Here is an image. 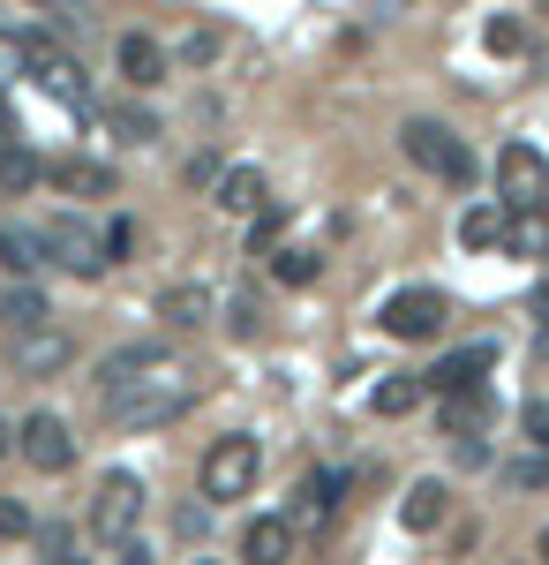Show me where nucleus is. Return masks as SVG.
Returning a JSON list of instances; mask_svg holds the SVG:
<instances>
[{
	"mask_svg": "<svg viewBox=\"0 0 549 565\" xmlns=\"http://www.w3.org/2000/svg\"><path fill=\"white\" fill-rule=\"evenodd\" d=\"M98 399L114 430H166L173 415L196 407V370L173 362L166 348H121L98 370Z\"/></svg>",
	"mask_w": 549,
	"mask_h": 565,
	"instance_id": "1",
	"label": "nucleus"
},
{
	"mask_svg": "<svg viewBox=\"0 0 549 565\" xmlns=\"http://www.w3.org/2000/svg\"><path fill=\"white\" fill-rule=\"evenodd\" d=\"M136 527H143V482L128 476V468H114V476L90 490V535L106 551H121V543H136Z\"/></svg>",
	"mask_w": 549,
	"mask_h": 565,
	"instance_id": "2",
	"label": "nucleus"
},
{
	"mask_svg": "<svg viewBox=\"0 0 549 565\" xmlns=\"http://www.w3.org/2000/svg\"><path fill=\"white\" fill-rule=\"evenodd\" d=\"M399 143H407V159H415L422 174L452 181V189H466V181H474V151H466L444 121H407V129H399Z\"/></svg>",
	"mask_w": 549,
	"mask_h": 565,
	"instance_id": "3",
	"label": "nucleus"
},
{
	"mask_svg": "<svg viewBox=\"0 0 549 565\" xmlns=\"http://www.w3.org/2000/svg\"><path fill=\"white\" fill-rule=\"evenodd\" d=\"M256 468H263L256 437L226 430L212 452H204V498H218V505H226V498H249V490H256Z\"/></svg>",
	"mask_w": 549,
	"mask_h": 565,
	"instance_id": "4",
	"label": "nucleus"
},
{
	"mask_svg": "<svg viewBox=\"0 0 549 565\" xmlns=\"http://www.w3.org/2000/svg\"><path fill=\"white\" fill-rule=\"evenodd\" d=\"M23 68H31V76H39V84L53 90V98H61V106H76V114H90L84 68H76V61H68V53H61V45L45 39V31H23Z\"/></svg>",
	"mask_w": 549,
	"mask_h": 565,
	"instance_id": "5",
	"label": "nucleus"
},
{
	"mask_svg": "<svg viewBox=\"0 0 549 565\" xmlns=\"http://www.w3.org/2000/svg\"><path fill=\"white\" fill-rule=\"evenodd\" d=\"M497 196H505V212L549 204V159L535 143H505V151H497Z\"/></svg>",
	"mask_w": 549,
	"mask_h": 565,
	"instance_id": "6",
	"label": "nucleus"
},
{
	"mask_svg": "<svg viewBox=\"0 0 549 565\" xmlns=\"http://www.w3.org/2000/svg\"><path fill=\"white\" fill-rule=\"evenodd\" d=\"M444 317H452V302H444L437 287H399V295L384 302V332H391V340H437Z\"/></svg>",
	"mask_w": 549,
	"mask_h": 565,
	"instance_id": "7",
	"label": "nucleus"
},
{
	"mask_svg": "<svg viewBox=\"0 0 549 565\" xmlns=\"http://www.w3.org/2000/svg\"><path fill=\"white\" fill-rule=\"evenodd\" d=\"M15 452H23L39 476H68V468H76V437H68L61 415H31V423L15 430Z\"/></svg>",
	"mask_w": 549,
	"mask_h": 565,
	"instance_id": "8",
	"label": "nucleus"
},
{
	"mask_svg": "<svg viewBox=\"0 0 549 565\" xmlns=\"http://www.w3.org/2000/svg\"><path fill=\"white\" fill-rule=\"evenodd\" d=\"M45 257L61 264V271H76V279H98L106 271V242L90 234L84 218H53L45 226Z\"/></svg>",
	"mask_w": 549,
	"mask_h": 565,
	"instance_id": "9",
	"label": "nucleus"
},
{
	"mask_svg": "<svg viewBox=\"0 0 549 565\" xmlns=\"http://www.w3.org/2000/svg\"><path fill=\"white\" fill-rule=\"evenodd\" d=\"M497 370V348L482 340V348H460V354H437V370H422L429 392H460V385H482Z\"/></svg>",
	"mask_w": 549,
	"mask_h": 565,
	"instance_id": "10",
	"label": "nucleus"
},
{
	"mask_svg": "<svg viewBox=\"0 0 549 565\" xmlns=\"http://www.w3.org/2000/svg\"><path fill=\"white\" fill-rule=\"evenodd\" d=\"M68 354H76V340H68V332H45V324L15 332V370H23V377H53Z\"/></svg>",
	"mask_w": 549,
	"mask_h": 565,
	"instance_id": "11",
	"label": "nucleus"
},
{
	"mask_svg": "<svg viewBox=\"0 0 549 565\" xmlns=\"http://www.w3.org/2000/svg\"><path fill=\"white\" fill-rule=\"evenodd\" d=\"M241 551H249L256 565H287L294 558V521H287V513H256L249 535H241Z\"/></svg>",
	"mask_w": 549,
	"mask_h": 565,
	"instance_id": "12",
	"label": "nucleus"
},
{
	"mask_svg": "<svg viewBox=\"0 0 549 565\" xmlns=\"http://www.w3.org/2000/svg\"><path fill=\"white\" fill-rule=\"evenodd\" d=\"M338 490H346V476H332V468H309V476H301V490H294V513H287V521H332L338 513Z\"/></svg>",
	"mask_w": 549,
	"mask_h": 565,
	"instance_id": "13",
	"label": "nucleus"
},
{
	"mask_svg": "<svg viewBox=\"0 0 549 565\" xmlns=\"http://www.w3.org/2000/svg\"><path fill=\"white\" fill-rule=\"evenodd\" d=\"M45 181H53L61 196H114V167H98V159H53Z\"/></svg>",
	"mask_w": 549,
	"mask_h": 565,
	"instance_id": "14",
	"label": "nucleus"
},
{
	"mask_svg": "<svg viewBox=\"0 0 549 565\" xmlns=\"http://www.w3.org/2000/svg\"><path fill=\"white\" fill-rule=\"evenodd\" d=\"M505 242L512 257H549V204H527V212H505Z\"/></svg>",
	"mask_w": 549,
	"mask_h": 565,
	"instance_id": "15",
	"label": "nucleus"
},
{
	"mask_svg": "<svg viewBox=\"0 0 549 565\" xmlns=\"http://www.w3.org/2000/svg\"><path fill=\"white\" fill-rule=\"evenodd\" d=\"M121 76H128L136 90L166 84V45H159V39H143V31H128V39H121Z\"/></svg>",
	"mask_w": 549,
	"mask_h": 565,
	"instance_id": "16",
	"label": "nucleus"
},
{
	"mask_svg": "<svg viewBox=\"0 0 549 565\" xmlns=\"http://www.w3.org/2000/svg\"><path fill=\"white\" fill-rule=\"evenodd\" d=\"M444 513H452V482H437V476H422L415 490H407V505H399V521L415 527V535H429Z\"/></svg>",
	"mask_w": 549,
	"mask_h": 565,
	"instance_id": "17",
	"label": "nucleus"
},
{
	"mask_svg": "<svg viewBox=\"0 0 549 565\" xmlns=\"http://www.w3.org/2000/svg\"><path fill=\"white\" fill-rule=\"evenodd\" d=\"M437 415H444V430H482L489 423V392L482 385H460V392H437Z\"/></svg>",
	"mask_w": 549,
	"mask_h": 565,
	"instance_id": "18",
	"label": "nucleus"
},
{
	"mask_svg": "<svg viewBox=\"0 0 549 565\" xmlns=\"http://www.w3.org/2000/svg\"><path fill=\"white\" fill-rule=\"evenodd\" d=\"M53 309H45V295L31 287V279H15V287H0V324L8 332H31V324H45Z\"/></svg>",
	"mask_w": 549,
	"mask_h": 565,
	"instance_id": "19",
	"label": "nucleus"
},
{
	"mask_svg": "<svg viewBox=\"0 0 549 565\" xmlns=\"http://www.w3.org/2000/svg\"><path fill=\"white\" fill-rule=\"evenodd\" d=\"M159 317H166L173 332H196V324L212 317V295H204V287H166V295H159Z\"/></svg>",
	"mask_w": 549,
	"mask_h": 565,
	"instance_id": "20",
	"label": "nucleus"
},
{
	"mask_svg": "<svg viewBox=\"0 0 549 565\" xmlns=\"http://www.w3.org/2000/svg\"><path fill=\"white\" fill-rule=\"evenodd\" d=\"M422 399H429V385H422V377H384V385L369 392V407H377L384 423H399V415H415Z\"/></svg>",
	"mask_w": 549,
	"mask_h": 565,
	"instance_id": "21",
	"label": "nucleus"
},
{
	"mask_svg": "<svg viewBox=\"0 0 549 565\" xmlns=\"http://www.w3.org/2000/svg\"><path fill=\"white\" fill-rule=\"evenodd\" d=\"M212 189H218V204H226V212H241V218L263 212V174H256V167H234V174H218Z\"/></svg>",
	"mask_w": 549,
	"mask_h": 565,
	"instance_id": "22",
	"label": "nucleus"
},
{
	"mask_svg": "<svg viewBox=\"0 0 549 565\" xmlns=\"http://www.w3.org/2000/svg\"><path fill=\"white\" fill-rule=\"evenodd\" d=\"M0 264L23 279V271H39L45 264V234H31V226H0Z\"/></svg>",
	"mask_w": 549,
	"mask_h": 565,
	"instance_id": "23",
	"label": "nucleus"
},
{
	"mask_svg": "<svg viewBox=\"0 0 549 565\" xmlns=\"http://www.w3.org/2000/svg\"><path fill=\"white\" fill-rule=\"evenodd\" d=\"M316 271H324L316 249H294V242H287V249H271V279H279V287H309Z\"/></svg>",
	"mask_w": 549,
	"mask_h": 565,
	"instance_id": "24",
	"label": "nucleus"
},
{
	"mask_svg": "<svg viewBox=\"0 0 549 565\" xmlns=\"http://www.w3.org/2000/svg\"><path fill=\"white\" fill-rule=\"evenodd\" d=\"M497 234H505V204H474L460 218V242L466 249H497Z\"/></svg>",
	"mask_w": 549,
	"mask_h": 565,
	"instance_id": "25",
	"label": "nucleus"
},
{
	"mask_svg": "<svg viewBox=\"0 0 549 565\" xmlns=\"http://www.w3.org/2000/svg\"><path fill=\"white\" fill-rule=\"evenodd\" d=\"M39 174H45V167L31 159V151H23V143H8V151H0V189H8V196H23V189H31Z\"/></svg>",
	"mask_w": 549,
	"mask_h": 565,
	"instance_id": "26",
	"label": "nucleus"
},
{
	"mask_svg": "<svg viewBox=\"0 0 549 565\" xmlns=\"http://www.w3.org/2000/svg\"><path fill=\"white\" fill-rule=\"evenodd\" d=\"M482 39H489V53H527V23H512V15H497V23H489Z\"/></svg>",
	"mask_w": 549,
	"mask_h": 565,
	"instance_id": "27",
	"label": "nucleus"
},
{
	"mask_svg": "<svg viewBox=\"0 0 549 565\" xmlns=\"http://www.w3.org/2000/svg\"><path fill=\"white\" fill-rule=\"evenodd\" d=\"M114 129H121L128 143H151V136H159V121H151L143 106H121V114H114Z\"/></svg>",
	"mask_w": 549,
	"mask_h": 565,
	"instance_id": "28",
	"label": "nucleus"
},
{
	"mask_svg": "<svg viewBox=\"0 0 549 565\" xmlns=\"http://www.w3.org/2000/svg\"><path fill=\"white\" fill-rule=\"evenodd\" d=\"M279 226H287V212H279V204H263V218L249 226V257H256V249H271V242H279Z\"/></svg>",
	"mask_w": 549,
	"mask_h": 565,
	"instance_id": "29",
	"label": "nucleus"
},
{
	"mask_svg": "<svg viewBox=\"0 0 549 565\" xmlns=\"http://www.w3.org/2000/svg\"><path fill=\"white\" fill-rule=\"evenodd\" d=\"M512 482H519V490H542V482H549V445L535 452V460H519V468H512Z\"/></svg>",
	"mask_w": 549,
	"mask_h": 565,
	"instance_id": "30",
	"label": "nucleus"
},
{
	"mask_svg": "<svg viewBox=\"0 0 549 565\" xmlns=\"http://www.w3.org/2000/svg\"><path fill=\"white\" fill-rule=\"evenodd\" d=\"M0 535H8V543H23V535H31V513H23L15 498H0Z\"/></svg>",
	"mask_w": 549,
	"mask_h": 565,
	"instance_id": "31",
	"label": "nucleus"
},
{
	"mask_svg": "<svg viewBox=\"0 0 549 565\" xmlns=\"http://www.w3.org/2000/svg\"><path fill=\"white\" fill-rule=\"evenodd\" d=\"M98 242H106V264H114V257H128V249H136V226H128V218H114Z\"/></svg>",
	"mask_w": 549,
	"mask_h": 565,
	"instance_id": "32",
	"label": "nucleus"
},
{
	"mask_svg": "<svg viewBox=\"0 0 549 565\" xmlns=\"http://www.w3.org/2000/svg\"><path fill=\"white\" fill-rule=\"evenodd\" d=\"M68 543H76L68 527H39V551H45V558H68Z\"/></svg>",
	"mask_w": 549,
	"mask_h": 565,
	"instance_id": "33",
	"label": "nucleus"
},
{
	"mask_svg": "<svg viewBox=\"0 0 549 565\" xmlns=\"http://www.w3.org/2000/svg\"><path fill=\"white\" fill-rule=\"evenodd\" d=\"M218 181V159H189V189H212Z\"/></svg>",
	"mask_w": 549,
	"mask_h": 565,
	"instance_id": "34",
	"label": "nucleus"
},
{
	"mask_svg": "<svg viewBox=\"0 0 549 565\" xmlns=\"http://www.w3.org/2000/svg\"><path fill=\"white\" fill-rule=\"evenodd\" d=\"M527 430H535V437H542V445H549V407H542V399L527 407Z\"/></svg>",
	"mask_w": 549,
	"mask_h": 565,
	"instance_id": "35",
	"label": "nucleus"
},
{
	"mask_svg": "<svg viewBox=\"0 0 549 565\" xmlns=\"http://www.w3.org/2000/svg\"><path fill=\"white\" fill-rule=\"evenodd\" d=\"M15 143V114H8V98H0V151Z\"/></svg>",
	"mask_w": 549,
	"mask_h": 565,
	"instance_id": "36",
	"label": "nucleus"
},
{
	"mask_svg": "<svg viewBox=\"0 0 549 565\" xmlns=\"http://www.w3.org/2000/svg\"><path fill=\"white\" fill-rule=\"evenodd\" d=\"M8 452H15V430H8V423H0V460H8Z\"/></svg>",
	"mask_w": 549,
	"mask_h": 565,
	"instance_id": "37",
	"label": "nucleus"
},
{
	"mask_svg": "<svg viewBox=\"0 0 549 565\" xmlns=\"http://www.w3.org/2000/svg\"><path fill=\"white\" fill-rule=\"evenodd\" d=\"M535 551H542V558H549V527H542V543H535Z\"/></svg>",
	"mask_w": 549,
	"mask_h": 565,
	"instance_id": "38",
	"label": "nucleus"
}]
</instances>
